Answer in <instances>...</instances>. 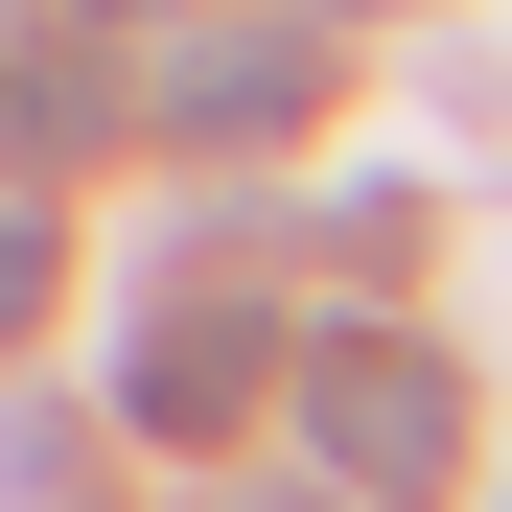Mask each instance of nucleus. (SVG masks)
<instances>
[{"instance_id":"obj_1","label":"nucleus","mask_w":512,"mask_h":512,"mask_svg":"<svg viewBox=\"0 0 512 512\" xmlns=\"http://www.w3.org/2000/svg\"><path fill=\"white\" fill-rule=\"evenodd\" d=\"M256 396H303V466L350 489V512H419V489H443V443H466V396H443L419 326H303Z\"/></svg>"},{"instance_id":"obj_2","label":"nucleus","mask_w":512,"mask_h":512,"mask_svg":"<svg viewBox=\"0 0 512 512\" xmlns=\"http://www.w3.org/2000/svg\"><path fill=\"white\" fill-rule=\"evenodd\" d=\"M140 24H163V0H140ZM140 117H163V140H303V117H326V0L163 24V47H140Z\"/></svg>"},{"instance_id":"obj_3","label":"nucleus","mask_w":512,"mask_h":512,"mask_svg":"<svg viewBox=\"0 0 512 512\" xmlns=\"http://www.w3.org/2000/svg\"><path fill=\"white\" fill-rule=\"evenodd\" d=\"M256 373H280V326H256V303H187V326L117 373V419H140V443H210V419H256Z\"/></svg>"},{"instance_id":"obj_4","label":"nucleus","mask_w":512,"mask_h":512,"mask_svg":"<svg viewBox=\"0 0 512 512\" xmlns=\"http://www.w3.org/2000/svg\"><path fill=\"white\" fill-rule=\"evenodd\" d=\"M24 326H47V233L0 210V350H24Z\"/></svg>"},{"instance_id":"obj_5","label":"nucleus","mask_w":512,"mask_h":512,"mask_svg":"<svg viewBox=\"0 0 512 512\" xmlns=\"http://www.w3.org/2000/svg\"><path fill=\"white\" fill-rule=\"evenodd\" d=\"M94 24H140V0H94Z\"/></svg>"},{"instance_id":"obj_6","label":"nucleus","mask_w":512,"mask_h":512,"mask_svg":"<svg viewBox=\"0 0 512 512\" xmlns=\"http://www.w3.org/2000/svg\"><path fill=\"white\" fill-rule=\"evenodd\" d=\"M303 512H350V489H303Z\"/></svg>"}]
</instances>
